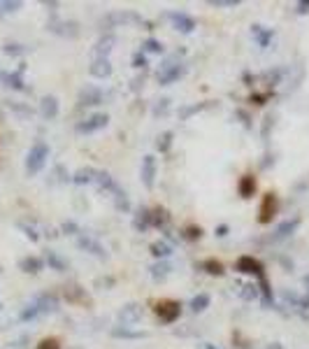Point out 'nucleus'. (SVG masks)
<instances>
[{"instance_id": "5701e85b", "label": "nucleus", "mask_w": 309, "mask_h": 349, "mask_svg": "<svg viewBox=\"0 0 309 349\" xmlns=\"http://www.w3.org/2000/svg\"><path fill=\"white\" fill-rule=\"evenodd\" d=\"M0 7H5L7 12H12V9H17V7H19V2H2Z\"/></svg>"}, {"instance_id": "393cba45", "label": "nucleus", "mask_w": 309, "mask_h": 349, "mask_svg": "<svg viewBox=\"0 0 309 349\" xmlns=\"http://www.w3.org/2000/svg\"><path fill=\"white\" fill-rule=\"evenodd\" d=\"M205 349H216V347H205Z\"/></svg>"}, {"instance_id": "aec40b11", "label": "nucleus", "mask_w": 309, "mask_h": 349, "mask_svg": "<svg viewBox=\"0 0 309 349\" xmlns=\"http://www.w3.org/2000/svg\"><path fill=\"white\" fill-rule=\"evenodd\" d=\"M144 47H147V52H160V49H163V47H160L156 40H149V42H147Z\"/></svg>"}, {"instance_id": "a211bd4d", "label": "nucleus", "mask_w": 309, "mask_h": 349, "mask_svg": "<svg viewBox=\"0 0 309 349\" xmlns=\"http://www.w3.org/2000/svg\"><path fill=\"white\" fill-rule=\"evenodd\" d=\"M91 175H93V170H79L77 172V177H75V182H79V184H84V182H91Z\"/></svg>"}, {"instance_id": "dca6fc26", "label": "nucleus", "mask_w": 309, "mask_h": 349, "mask_svg": "<svg viewBox=\"0 0 309 349\" xmlns=\"http://www.w3.org/2000/svg\"><path fill=\"white\" fill-rule=\"evenodd\" d=\"M37 349H61V345H58L56 338H47V340H42L37 345Z\"/></svg>"}, {"instance_id": "f03ea898", "label": "nucleus", "mask_w": 309, "mask_h": 349, "mask_svg": "<svg viewBox=\"0 0 309 349\" xmlns=\"http://www.w3.org/2000/svg\"><path fill=\"white\" fill-rule=\"evenodd\" d=\"M156 314H158L165 323H172L177 317H179V303H177V300H160V303L156 305Z\"/></svg>"}, {"instance_id": "2eb2a0df", "label": "nucleus", "mask_w": 309, "mask_h": 349, "mask_svg": "<svg viewBox=\"0 0 309 349\" xmlns=\"http://www.w3.org/2000/svg\"><path fill=\"white\" fill-rule=\"evenodd\" d=\"M205 268H207V272H212V275H221L223 272V266H221L219 261H207Z\"/></svg>"}, {"instance_id": "9b49d317", "label": "nucleus", "mask_w": 309, "mask_h": 349, "mask_svg": "<svg viewBox=\"0 0 309 349\" xmlns=\"http://www.w3.org/2000/svg\"><path fill=\"white\" fill-rule=\"evenodd\" d=\"M209 305V295L207 294H200V295H195L193 300H191V307H193L195 312H200V310H205Z\"/></svg>"}, {"instance_id": "9d476101", "label": "nucleus", "mask_w": 309, "mask_h": 349, "mask_svg": "<svg viewBox=\"0 0 309 349\" xmlns=\"http://www.w3.org/2000/svg\"><path fill=\"white\" fill-rule=\"evenodd\" d=\"M109 72H112V68H109L107 61H98V63H93V68H91V75H96V77H107Z\"/></svg>"}, {"instance_id": "1a4fd4ad", "label": "nucleus", "mask_w": 309, "mask_h": 349, "mask_svg": "<svg viewBox=\"0 0 309 349\" xmlns=\"http://www.w3.org/2000/svg\"><path fill=\"white\" fill-rule=\"evenodd\" d=\"M254 191H256V182H254V177H251V175H244L242 182H239V193H242L244 198H249Z\"/></svg>"}, {"instance_id": "4be33fe9", "label": "nucleus", "mask_w": 309, "mask_h": 349, "mask_svg": "<svg viewBox=\"0 0 309 349\" xmlns=\"http://www.w3.org/2000/svg\"><path fill=\"white\" fill-rule=\"evenodd\" d=\"M170 137H172L170 133H165V135H163V144H158L160 149H168V147H170Z\"/></svg>"}, {"instance_id": "7ed1b4c3", "label": "nucleus", "mask_w": 309, "mask_h": 349, "mask_svg": "<svg viewBox=\"0 0 309 349\" xmlns=\"http://www.w3.org/2000/svg\"><path fill=\"white\" fill-rule=\"evenodd\" d=\"M274 212H277V198L272 196V193H267V196L263 198V205H260V212H258V221L260 224H270L272 221Z\"/></svg>"}, {"instance_id": "b1692460", "label": "nucleus", "mask_w": 309, "mask_h": 349, "mask_svg": "<svg viewBox=\"0 0 309 349\" xmlns=\"http://www.w3.org/2000/svg\"><path fill=\"white\" fill-rule=\"evenodd\" d=\"M226 233H228V228H226V226H219V231H216V235H226Z\"/></svg>"}, {"instance_id": "0eeeda50", "label": "nucleus", "mask_w": 309, "mask_h": 349, "mask_svg": "<svg viewBox=\"0 0 309 349\" xmlns=\"http://www.w3.org/2000/svg\"><path fill=\"white\" fill-rule=\"evenodd\" d=\"M170 19H172V24H175L179 30H184V33H191L195 28V21L191 17H186V14H170Z\"/></svg>"}, {"instance_id": "f3484780", "label": "nucleus", "mask_w": 309, "mask_h": 349, "mask_svg": "<svg viewBox=\"0 0 309 349\" xmlns=\"http://www.w3.org/2000/svg\"><path fill=\"white\" fill-rule=\"evenodd\" d=\"M151 249H154V254H156V256H168V254H170V247L165 244V242H156Z\"/></svg>"}, {"instance_id": "ddd939ff", "label": "nucleus", "mask_w": 309, "mask_h": 349, "mask_svg": "<svg viewBox=\"0 0 309 349\" xmlns=\"http://www.w3.org/2000/svg\"><path fill=\"white\" fill-rule=\"evenodd\" d=\"M121 319H124V323H135L137 322V307H135V305H128V310L121 312Z\"/></svg>"}, {"instance_id": "f257e3e1", "label": "nucleus", "mask_w": 309, "mask_h": 349, "mask_svg": "<svg viewBox=\"0 0 309 349\" xmlns=\"http://www.w3.org/2000/svg\"><path fill=\"white\" fill-rule=\"evenodd\" d=\"M47 156H49V147L44 142H37L30 152H28V159H26V170L30 175H35L44 168V163H47Z\"/></svg>"}, {"instance_id": "6e6552de", "label": "nucleus", "mask_w": 309, "mask_h": 349, "mask_svg": "<svg viewBox=\"0 0 309 349\" xmlns=\"http://www.w3.org/2000/svg\"><path fill=\"white\" fill-rule=\"evenodd\" d=\"M42 114L47 116V119H53V116L58 114V103H56V98H53V96H47V98H42Z\"/></svg>"}, {"instance_id": "412c9836", "label": "nucleus", "mask_w": 309, "mask_h": 349, "mask_svg": "<svg viewBox=\"0 0 309 349\" xmlns=\"http://www.w3.org/2000/svg\"><path fill=\"white\" fill-rule=\"evenodd\" d=\"M49 261H52V263H53V266H56L58 270H63V268H65V266H63V261L58 259V256H53V254H49Z\"/></svg>"}, {"instance_id": "423d86ee", "label": "nucleus", "mask_w": 309, "mask_h": 349, "mask_svg": "<svg viewBox=\"0 0 309 349\" xmlns=\"http://www.w3.org/2000/svg\"><path fill=\"white\" fill-rule=\"evenodd\" d=\"M107 126V114H93L86 124H79V133H93Z\"/></svg>"}, {"instance_id": "6ab92c4d", "label": "nucleus", "mask_w": 309, "mask_h": 349, "mask_svg": "<svg viewBox=\"0 0 309 349\" xmlns=\"http://www.w3.org/2000/svg\"><path fill=\"white\" fill-rule=\"evenodd\" d=\"M168 272H170V266L163 263V266H156V268H154V277H165Z\"/></svg>"}, {"instance_id": "4468645a", "label": "nucleus", "mask_w": 309, "mask_h": 349, "mask_svg": "<svg viewBox=\"0 0 309 349\" xmlns=\"http://www.w3.org/2000/svg\"><path fill=\"white\" fill-rule=\"evenodd\" d=\"M295 226H298V221H286V224H282V226H279V231H277V235H274V238H277V240H279V238H286V235H288V231H293Z\"/></svg>"}, {"instance_id": "20e7f679", "label": "nucleus", "mask_w": 309, "mask_h": 349, "mask_svg": "<svg viewBox=\"0 0 309 349\" xmlns=\"http://www.w3.org/2000/svg\"><path fill=\"white\" fill-rule=\"evenodd\" d=\"M237 270L239 272H249V275H258V277H265L263 275V266L258 263L254 256H242L237 261Z\"/></svg>"}, {"instance_id": "f8f14e48", "label": "nucleus", "mask_w": 309, "mask_h": 349, "mask_svg": "<svg viewBox=\"0 0 309 349\" xmlns=\"http://www.w3.org/2000/svg\"><path fill=\"white\" fill-rule=\"evenodd\" d=\"M21 268L26 270V272H37V270L42 268V261L40 259H24L21 261Z\"/></svg>"}, {"instance_id": "39448f33", "label": "nucleus", "mask_w": 309, "mask_h": 349, "mask_svg": "<svg viewBox=\"0 0 309 349\" xmlns=\"http://www.w3.org/2000/svg\"><path fill=\"white\" fill-rule=\"evenodd\" d=\"M154 175H156L154 156H144V161H142V179H144V187L147 188L154 187Z\"/></svg>"}]
</instances>
